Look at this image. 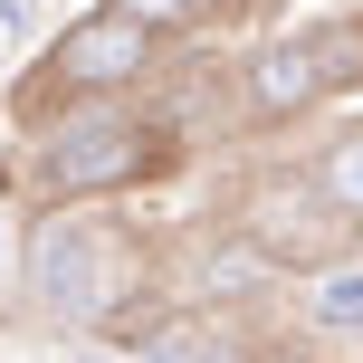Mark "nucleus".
Masks as SVG:
<instances>
[{"label":"nucleus","instance_id":"2","mask_svg":"<svg viewBox=\"0 0 363 363\" xmlns=\"http://www.w3.org/2000/svg\"><path fill=\"white\" fill-rule=\"evenodd\" d=\"M19 296L48 335H106V345H134L153 315H134V296L153 287V258L134 230H115L106 201L96 211H29V249H19Z\"/></svg>","mask_w":363,"mask_h":363},{"label":"nucleus","instance_id":"9","mask_svg":"<svg viewBox=\"0 0 363 363\" xmlns=\"http://www.w3.org/2000/svg\"><path fill=\"white\" fill-rule=\"evenodd\" d=\"M182 10H191V29H220V19H239L249 0H182Z\"/></svg>","mask_w":363,"mask_h":363},{"label":"nucleus","instance_id":"3","mask_svg":"<svg viewBox=\"0 0 363 363\" xmlns=\"http://www.w3.org/2000/svg\"><path fill=\"white\" fill-rule=\"evenodd\" d=\"M163 48H172L163 29L106 10V0H96V10H77L67 29L38 38V57L19 67V86H10L19 134L57 125V115H77V106H106V96H144L153 77H163Z\"/></svg>","mask_w":363,"mask_h":363},{"label":"nucleus","instance_id":"10","mask_svg":"<svg viewBox=\"0 0 363 363\" xmlns=\"http://www.w3.org/2000/svg\"><path fill=\"white\" fill-rule=\"evenodd\" d=\"M315 10H354V19H363V0H315Z\"/></svg>","mask_w":363,"mask_h":363},{"label":"nucleus","instance_id":"4","mask_svg":"<svg viewBox=\"0 0 363 363\" xmlns=\"http://www.w3.org/2000/svg\"><path fill=\"white\" fill-rule=\"evenodd\" d=\"M230 230L249 239L277 277H315V268H335V258L363 249V220H354L315 172H258V182H239Z\"/></svg>","mask_w":363,"mask_h":363},{"label":"nucleus","instance_id":"5","mask_svg":"<svg viewBox=\"0 0 363 363\" xmlns=\"http://www.w3.org/2000/svg\"><path fill=\"white\" fill-rule=\"evenodd\" d=\"M287 306H296V325L315 345H363V249L335 258V268H315V277H296Z\"/></svg>","mask_w":363,"mask_h":363},{"label":"nucleus","instance_id":"6","mask_svg":"<svg viewBox=\"0 0 363 363\" xmlns=\"http://www.w3.org/2000/svg\"><path fill=\"white\" fill-rule=\"evenodd\" d=\"M125 363H230V345H220V325H211V315L172 306V315H153V325L125 345Z\"/></svg>","mask_w":363,"mask_h":363},{"label":"nucleus","instance_id":"7","mask_svg":"<svg viewBox=\"0 0 363 363\" xmlns=\"http://www.w3.org/2000/svg\"><path fill=\"white\" fill-rule=\"evenodd\" d=\"M306 172H315V182H325V191L363 220V125H345L335 144H315V163H306Z\"/></svg>","mask_w":363,"mask_h":363},{"label":"nucleus","instance_id":"8","mask_svg":"<svg viewBox=\"0 0 363 363\" xmlns=\"http://www.w3.org/2000/svg\"><path fill=\"white\" fill-rule=\"evenodd\" d=\"M106 10L144 19V29H163V38H191V10H182V0H106Z\"/></svg>","mask_w":363,"mask_h":363},{"label":"nucleus","instance_id":"1","mask_svg":"<svg viewBox=\"0 0 363 363\" xmlns=\"http://www.w3.org/2000/svg\"><path fill=\"white\" fill-rule=\"evenodd\" d=\"M19 191L29 211H96V201H134L144 182H172L191 163V134L172 106L144 96H106V106H77L57 125L19 134Z\"/></svg>","mask_w":363,"mask_h":363}]
</instances>
